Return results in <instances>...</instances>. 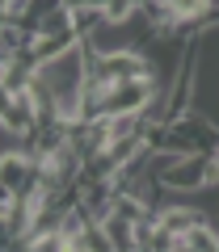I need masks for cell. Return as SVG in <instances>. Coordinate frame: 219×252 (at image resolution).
Masks as SVG:
<instances>
[{
	"label": "cell",
	"mask_w": 219,
	"mask_h": 252,
	"mask_svg": "<svg viewBox=\"0 0 219 252\" xmlns=\"http://www.w3.org/2000/svg\"><path fill=\"white\" fill-rule=\"evenodd\" d=\"M215 156H219V147H215Z\"/></svg>",
	"instance_id": "cell-3"
},
{
	"label": "cell",
	"mask_w": 219,
	"mask_h": 252,
	"mask_svg": "<svg viewBox=\"0 0 219 252\" xmlns=\"http://www.w3.org/2000/svg\"><path fill=\"white\" fill-rule=\"evenodd\" d=\"M80 252H118L101 219H89V223H84V231H80Z\"/></svg>",
	"instance_id": "cell-1"
},
{
	"label": "cell",
	"mask_w": 219,
	"mask_h": 252,
	"mask_svg": "<svg viewBox=\"0 0 219 252\" xmlns=\"http://www.w3.org/2000/svg\"><path fill=\"white\" fill-rule=\"evenodd\" d=\"M89 4H93V0H64V9H72V13H84Z\"/></svg>",
	"instance_id": "cell-2"
}]
</instances>
